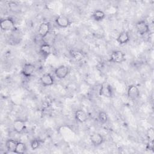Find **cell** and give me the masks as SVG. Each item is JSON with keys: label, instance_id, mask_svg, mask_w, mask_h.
I'll use <instances>...</instances> for the list:
<instances>
[{"label": "cell", "instance_id": "obj_25", "mask_svg": "<svg viewBox=\"0 0 154 154\" xmlns=\"http://www.w3.org/2000/svg\"><path fill=\"white\" fill-rule=\"evenodd\" d=\"M146 149L149 150H153V141H149V143L147 144Z\"/></svg>", "mask_w": 154, "mask_h": 154}, {"label": "cell", "instance_id": "obj_13", "mask_svg": "<svg viewBox=\"0 0 154 154\" xmlns=\"http://www.w3.org/2000/svg\"><path fill=\"white\" fill-rule=\"evenodd\" d=\"M75 117L76 121L79 123H84L88 119V116L87 113L82 109H78L75 111Z\"/></svg>", "mask_w": 154, "mask_h": 154}, {"label": "cell", "instance_id": "obj_14", "mask_svg": "<svg viewBox=\"0 0 154 154\" xmlns=\"http://www.w3.org/2000/svg\"><path fill=\"white\" fill-rule=\"evenodd\" d=\"M130 40V37L128 32L123 31L119 34L117 38V42L120 45H125L129 42Z\"/></svg>", "mask_w": 154, "mask_h": 154}, {"label": "cell", "instance_id": "obj_11", "mask_svg": "<svg viewBox=\"0 0 154 154\" xmlns=\"http://www.w3.org/2000/svg\"><path fill=\"white\" fill-rule=\"evenodd\" d=\"M51 31V25L49 22H42L38 26V34L39 36L43 37Z\"/></svg>", "mask_w": 154, "mask_h": 154}, {"label": "cell", "instance_id": "obj_2", "mask_svg": "<svg viewBox=\"0 0 154 154\" xmlns=\"http://www.w3.org/2000/svg\"><path fill=\"white\" fill-rule=\"evenodd\" d=\"M99 94L100 96L105 97H111L113 95L112 90L111 86L107 82H103L99 89Z\"/></svg>", "mask_w": 154, "mask_h": 154}, {"label": "cell", "instance_id": "obj_21", "mask_svg": "<svg viewBox=\"0 0 154 154\" xmlns=\"http://www.w3.org/2000/svg\"><path fill=\"white\" fill-rule=\"evenodd\" d=\"M8 5L9 9L13 12H16L19 11V5L16 2L10 1L8 3Z\"/></svg>", "mask_w": 154, "mask_h": 154}, {"label": "cell", "instance_id": "obj_20", "mask_svg": "<svg viewBox=\"0 0 154 154\" xmlns=\"http://www.w3.org/2000/svg\"><path fill=\"white\" fill-rule=\"evenodd\" d=\"M98 120L101 123H105L108 121V116L104 111H100L98 114Z\"/></svg>", "mask_w": 154, "mask_h": 154}, {"label": "cell", "instance_id": "obj_8", "mask_svg": "<svg viewBox=\"0 0 154 154\" xmlns=\"http://www.w3.org/2000/svg\"><path fill=\"white\" fill-rule=\"evenodd\" d=\"M35 66L31 63H25L22 69V73L26 78L30 77L35 70Z\"/></svg>", "mask_w": 154, "mask_h": 154}, {"label": "cell", "instance_id": "obj_16", "mask_svg": "<svg viewBox=\"0 0 154 154\" xmlns=\"http://www.w3.org/2000/svg\"><path fill=\"white\" fill-rule=\"evenodd\" d=\"M39 52L43 56L47 57L51 54V52H52L51 46L46 43H43L40 46Z\"/></svg>", "mask_w": 154, "mask_h": 154}, {"label": "cell", "instance_id": "obj_12", "mask_svg": "<svg viewBox=\"0 0 154 154\" xmlns=\"http://www.w3.org/2000/svg\"><path fill=\"white\" fill-rule=\"evenodd\" d=\"M26 125L24 121L22 120H16L14 121L13 123V128L14 131L16 133L20 134L22 133L25 129Z\"/></svg>", "mask_w": 154, "mask_h": 154}, {"label": "cell", "instance_id": "obj_4", "mask_svg": "<svg viewBox=\"0 0 154 154\" xmlns=\"http://www.w3.org/2000/svg\"><path fill=\"white\" fill-rule=\"evenodd\" d=\"M135 28L140 35H143L149 32V26L148 23L144 20H140L135 24Z\"/></svg>", "mask_w": 154, "mask_h": 154}, {"label": "cell", "instance_id": "obj_1", "mask_svg": "<svg viewBox=\"0 0 154 154\" xmlns=\"http://www.w3.org/2000/svg\"><path fill=\"white\" fill-rule=\"evenodd\" d=\"M15 25L14 20L11 17L1 19L0 21V28L2 31H10L14 29Z\"/></svg>", "mask_w": 154, "mask_h": 154}, {"label": "cell", "instance_id": "obj_10", "mask_svg": "<svg viewBox=\"0 0 154 154\" xmlns=\"http://www.w3.org/2000/svg\"><path fill=\"white\" fill-rule=\"evenodd\" d=\"M90 140L91 143L94 146H99L101 145L104 141L103 137L102 135L97 132H94L93 133L90 137Z\"/></svg>", "mask_w": 154, "mask_h": 154}, {"label": "cell", "instance_id": "obj_19", "mask_svg": "<svg viewBox=\"0 0 154 154\" xmlns=\"http://www.w3.org/2000/svg\"><path fill=\"white\" fill-rule=\"evenodd\" d=\"M26 144L22 142L18 141L14 153H18V154H22L26 152Z\"/></svg>", "mask_w": 154, "mask_h": 154}, {"label": "cell", "instance_id": "obj_22", "mask_svg": "<svg viewBox=\"0 0 154 154\" xmlns=\"http://www.w3.org/2000/svg\"><path fill=\"white\" fill-rule=\"evenodd\" d=\"M72 56L76 61H79L84 58V55H83L82 52L78 51H73L72 53Z\"/></svg>", "mask_w": 154, "mask_h": 154}, {"label": "cell", "instance_id": "obj_6", "mask_svg": "<svg viewBox=\"0 0 154 154\" xmlns=\"http://www.w3.org/2000/svg\"><path fill=\"white\" fill-rule=\"evenodd\" d=\"M127 94L129 99L136 100L140 96V90L136 85L132 84L128 86Z\"/></svg>", "mask_w": 154, "mask_h": 154}, {"label": "cell", "instance_id": "obj_9", "mask_svg": "<svg viewBox=\"0 0 154 154\" xmlns=\"http://www.w3.org/2000/svg\"><path fill=\"white\" fill-rule=\"evenodd\" d=\"M40 81L43 86L49 87L54 84V79L50 73L43 74L40 78Z\"/></svg>", "mask_w": 154, "mask_h": 154}, {"label": "cell", "instance_id": "obj_24", "mask_svg": "<svg viewBox=\"0 0 154 154\" xmlns=\"http://www.w3.org/2000/svg\"><path fill=\"white\" fill-rule=\"evenodd\" d=\"M146 135L149 141H154V130L153 128H149V129H148Z\"/></svg>", "mask_w": 154, "mask_h": 154}, {"label": "cell", "instance_id": "obj_17", "mask_svg": "<svg viewBox=\"0 0 154 154\" xmlns=\"http://www.w3.org/2000/svg\"><path fill=\"white\" fill-rule=\"evenodd\" d=\"M105 13L100 10H96L93 13L91 17L96 21H101L105 17Z\"/></svg>", "mask_w": 154, "mask_h": 154}, {"label": "cell", "instance_id": "obj_7", "mask_svg": "<svg viewBox=\"0 0 154 154\" xmlns=\"http://www.w3.org/2000/svg\"><path fill=\"white\" fill-rule=\"evenodd\" d=\"M55 23L60 28H67L70 25L71 21L66 16L61 14L55 19Z\"/></svg>", "mask_w": 154, "mask_h": 154}, {"label": "cell", "instance_id": "obj_23", "mask_svg": "<svg viewBox=\"0 0 154 154\" xmlns=\"http://www.w3.org/2000/svg\"><path fill=\"white\" fill-rule=\"evenodd\" d=\"M40 145V140L38 139H33L31 141L30 146H31V148L32 149V150H33L38 149Z\"/></svg>", "mask_w": 154, "mask_h": 154}, {"label": "cell", "instance_id": "obj_5", "mask_svg": "<svg viewBox=\"0 0 154 154\" xmlns=\"http://www.w3.org/2000/svg\"><path fill=\"white\" fill-rule=\"evenodd\" d=\"M69 73V69L67 66L62 65L55 69L54 73L56 77L58 79H62L65 78Z\"/></svg>", "mask_w": 154, "mask_h": 154}, {"label": "cell", "instance_id": "obj_18", "mask_svg": "<svg viewBox=\"0 0 154 154\" xmlns=\"http://www.w3.org/2000/svg\"><path fill=\"white\" fill-rule=\"evenodd\" d=\"M17 142L18 141H17L14 140H13V139L7 140L5 143V146H6L7 150L10 152H14L16 149Z\"/></svg>", "mask_w": 154, "mask_h": 154}, {"label": "cell", "instance_id": "obj_15", "mask_svg": "<svg viewBox=\"0 0 154 154\" xmlns=\"http://www.w3.org/2000/svg\"><path fill=\"white\" fill-rule=\"evenodd\" d=\"M55 37H56V35H55V33L50 31L45 36L42 37L43 43L49 45L50 46H51L54 43Z\"/></svg>", "mask_w": 154, "mask_h": 154}, {"label": "cell", "instance_id": "obj_3", "mask_svg": "<svg viewBox=\"0 0 154 154\" xmlns=\"http://www.w3.org/2000/svg\"><path fill=\"white\" fill-rule=\"evenodd\" d=\"M126 60L125 55L121 51H114L112 52L109 61L114 63H122Z\"/></svg>", "mask_w": 154, "mask_h": 154}]
</instances>
